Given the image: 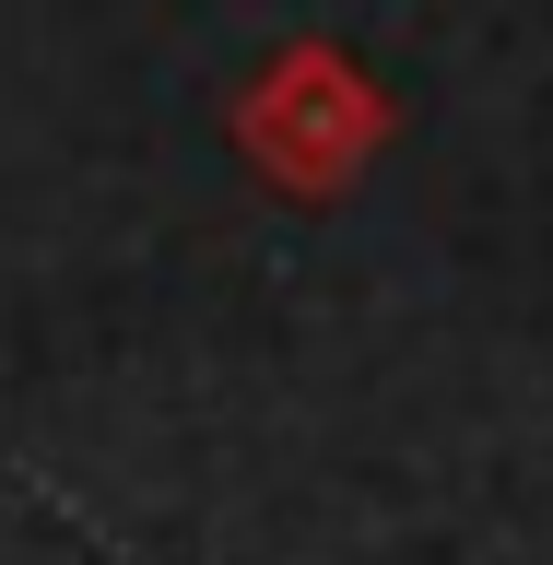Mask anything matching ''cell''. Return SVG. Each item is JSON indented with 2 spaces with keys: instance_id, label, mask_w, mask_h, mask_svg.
I'll return each mask as SVG.
<instances>
[{
  "instance_id": "6da1fadb",
  "label": "cell",
  "mask_w": 553,
  "mask_h": 565,
  "mask_svg": "<svg viewBox=\"0 0 553 565\" xmlns=\"http://www.w3.org/2000/svg\"><path fill=\"white\" fill-rule=\"evenodd\" d=\"M236 130H247V153L283 177V189H342L365 153H377V130H389V106H377V83L353 60H330V47H295V60H272L259 71V95L236 106Z\"/></svg>"
}]
</instances>
